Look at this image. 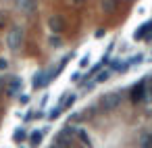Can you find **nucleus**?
Here are the masks:
<instances>
[{"label": "nucleus", "instance_id": "nucleus-1", "mask_svg": "<svg viewBox=\"0 0 152 148\" xmlns=\"http://www.w3.org/2000/svg\"><path fill=\"white\" fill-rule=\"evenodd\" d=\"M21 44H23V29L21 27H13L9 32V36H7V46L11 50H19Z\"/></svg>", "mask_w": 152, "mask_h": 148}, {"label": "nucleus", "instance_id": "nucleus-2", "mask_svg": "<svg viewBox=\"0 0 152 148\" xmlns=\"http://www.w3.org/2000/svg\"><path fill=\"white\" fill-rule=\"evenodd\" d=\"M146 88H148L146 81H140L137 86H133V88H131V100H133V102H144V100H148Z\"/></svg>", "mask_w": 152, "mask_h": 148}, {"label": "nucleus", "instance_id": "nucleus-3", "mask_svg": "<svg viewBox=\"0 0 152 148\" xmlns=\"http://www.w3.org/2000/svg\"><path fill=\"white\" fill-rule=\"evenodd\" d=\"M119 102H121V96H119V94H106V96H102V100H100V108H102V111H113V108L119 106Z\"/></svg>", "mask_w": 152, "mask_h": 148}, {"label": "nucleus", "instance_id": "nucleus-4", "mask_svg": "<svg viewBox=\"0 0 152 148\" xmlns=\"http://www.w3.org/2000/svg\"><path fill=\"white\" fill-rule=\"evenodd\" d=\"M71 138H73V127H65V129L58 131V136H56V144H54V146H58V148H67V146L71 144Z\"/></svg>", "mask_w": 152, "mask_h": 148}, {"label": "nucleus", "instance_id": "nucleus-5", "mask_svg": "<svg viewBox=\"0 0 152 148\" xmlns=\"http://www.w3.org/2000/svg\"><path fill=\"white\" fill-rule=\"evenodd\" d=\"M48 27H50V32L52 34H63V29H65V23H63V19L61 17H56V15H52V17H48Z\"/></svg>", "mask_w": 152, "mask_h": 148}, {"label": "nucleus", "instance_id": "nucleus-6", "mask_svg": "<svg viewBox=\"0 0 152 148\" xmlns=\"http://www.w3.org/2000/svg\"><path fill=\"white\" fill-rule=\"evenodd\" d=\"M44 133H46V129H34V131L29 133V144H31L34 148H36V146H40V144H42Z\"/></svg>", "mask_w": 152, "mask_h": 148}, {"label": "nucleus", "instance_id": "nucleus-7", "mask_svg": "<svg viewBox=\"0 0 152 148\" xmlns=\"http://www.w3.org/2000/svg\"><path fill=\"white\" fill-rule=\"evenodd\" d=\"M44 86H48V84H46V71H38V73L34 75V90H40V88H44Z\"/></svg>", "mask_w": 152, "mask_h": 148}, {"label": "nucleus", "instance_id": "nucleus-8", "mask_svg": "<svg viewBox=\"0 0 152 148\" xmlns=\"http://www.w3.org/2000/svg\"><path fill=\"white\" fill-rule=\"evenodd\" d=\"M148 29H152V21H148V23H144L142 27H137V29H135V34H133V38H135V40L146 38V32H148Z\"/></svg>", "mask_w": 152, "mask_h": 148}, {"label": "nucleus", "instance_id": "nucleus-9", "mask_svg": "<svg viewBox=\"0 0 152 148\" xmlns=\"http://www.w3.org/2000/svg\"><path fill=\"white\" fill-rule=\"evenodd\" d=\"M21 86H23V81H21L19 77L11 79V81H9V94H11V96H13V94H17V92L21 90Z\"/></svg>", "mask_w": 152, "mask_h": 148}, {"label": "nucleus", "instance_id": "nucleus-10", "mask_svg": "<svg viewBox=\"0 0 152 148\" xmlns=\"http://www.w3.org/2000/svg\"><path fill=\"white\" fill-rule=\"evenodd\" d=\"M77 138H79V142H81L86 148H92V142H90V138H88V133H86L83 129H77Z\"/></svg>", "mask_w": 152, "mask_h": 148}, {"label": "nucleus", "instance_id": "nucleus-11", "mask_svg": "<svg viewBox=\"0 0 152 148\" xmlns=\"http://www.w3.org/2000/svg\"><path fill=\"white\" fill-rule=\"evenodd\" d=\"M25 138H27V131H25V129H21V127H19V129H15V133H13V140H15L17 144H21Z\"/></svg>", "mask_w": 152, "mask_h": 148}, {"label": "nucleus", "instance_id": "nucleus-12", "mask_svg": "<svg viewBox=\"0 0 152 148\" xmlns=\"http://www.w3.org/2000/svg\"><path fill=\"white\" fill-rule=\"evenodd\" d=\"M63 111H65V108H63V104H58V106H54V108H52V111L48 113V119H50V121H54V119H58Z\"/></svg>", "mask_w": 152, "mask_h": 148}, {"label": "nucleus", "instance_id": "nucleus-13", "mask_svg": "<svg viewBox=\"0 0 152 148\" xmlns=\"http://www.w3.org/2000/svg\"><path fill=\"white\" fill-rule=\"evenodd\" d=\"M75 98H77L75 94H69V96H67V100H65V102H61V104H63V108H69V106L75 102Z\"/></svg>", "mask_w": 152, "mask_h": 148}, {"label": "nucleus", "instance_id": "nucleus-14", "mask_svg": "<svg viewBox=\"0 0 152 148\" xmlns=\"http://www.w3.org/2000/svg\"><path fill=\"white\" fill-rule=\"evenodd\" d=\"M142 146L144 148H152V133H148V136L142 138Z\"/></svg>", "mask_w": 152, "mask_h": 148}, {"label": "nucleus", "instance_id": "nucleus-15", "mask_svg": "<svg viewBox=\"0 0 152 148\" xmlns=\"http://www.w3.org/2000/svg\"><path fill=\"white\" fill-rule=\"evenodd\" d=\"M108 75H110V71H102V73H98V75H96V84L106 81V79H108Z\"/></svg>", "mask_w": 152, "mask_h": 148}, {"label": "nucleus", "instance_id": "nucleus-16", "mask_svg": "<svg viewBox=\"0 0 152 148\" xmlns=\"http://www.w3.org/2000/svg\"><path fill=\"white\" fill-rule=\"evenodd\" d=\"M9 67V63H7V59H0V71H4Z\"/></svg>", "mask_w": 152, "mask_h": 148}, {"label": "nucleus", "instance_id": "nucleus-17", "mask_svg": "<svg viewBox=\"0 0 152 148\" xmlns=\"http://www.w3.org/2000/svg\"><path fill=\"white\" fill-rule=\"evenodd\" d=\"M50 44H52V46H61V40H58V38H50Z\"/></svg>", "mask_w": 152, "mask_h": 148}, {"label": "nucleus", "instance_id": "nucleus-18", "mask_svg": "<svg viewBox=\"0 0 152 148\" xmlns=\"http://www.w3.org/2000/svg\"><path fill=\"white\" fill-rule=\"evenodd\" d=\"M19 100H21L23 104H27V102H29V96H27V94H21V98H19Z\"/></svg>", "mask_w": 152, "mask_h": 148}, {"label": "nucleus", "instance_id": "nucleus-19", "mask_svg": "<svg viewBox=\"0 0 152 148\" xmlns=\"http://www.w3.org/2000/svg\"><path fill=\"white\" fill-rule=\"evenodd\" d=\"M4 23H7V19H4V13H0V27H2Z\"/></svg>", "mask_w": 152, "mask_h": 148}, {"label": "nucleus", "instance_id": "nucleus-20", "mask_svg": "<svg viewBox=\"0 0 152 148\" xmlns=\"http://www.w3.org/2000/svg\"><path fill=\"white\" fill-rule=\"evenodd\" d=\"M50 148H58V146H50Z\"/></svg>", "mask_w": 152, "mask_h": 148}]
</instances>
